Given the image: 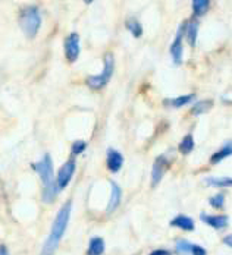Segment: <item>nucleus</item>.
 <instances>
[{"instance_id": "obj_1", "label": "nucleus", "mask_w": 232, "mask_h": 255, "mask_svg": "<svg viewBox=\"0 0 232 255\" xmlns=\"http://www.w3.org/2000/svg\"><path fill=\"white\" fill-rule=\"evenodd\" d=\"M71 211H72V203L66 201L60 207V210H59V213H57V216H56V219L52 224L50 233H49V236H47V239H46V242L41 248L40 255H53L56 252V249L59 248L60 240H62V238L66 232V227H68V223H69V219H71Z\"/></svg>"}, {"instance_id": "obj_2", "label": "nucleus", "mask_w": 232, "mask_h": 255, "mask_svg": "<svg viewBox=\"0 0 232 255\" xmlns=\"http://www.w3.org/2000/svg\"><path fill=\"white\" fill-rule=\"evenodd\" d=\"M33 167L43 182V194H41L43 201L46 204H52L59 195V188H57L54 173H53L52 157L49 154H44V157L38 163H34Z\"/></svg>"}, {"instance_id": "obj_3", "label": "nucleus", "mask_w": 232, "mask_h": 255, "mask_svg": "<svg viewBox=\"0 0 232 255\" xmlns=\"http://www.w3.org/2000/svg\"><path fill=\"white\" fill-rule=\"evenodd\" d=\"M19 25L28 38H34L41 27V14L37 6H27L21 11Z\"/></svg>"}, {"instance_id": "obj_4", "label": "nucleus", "mask_w": 232, "mask_h": 255, "mask_svg": "<svg viewBox=\"0 0 232 255\" xmlns=\"http://www.w3.org/2000/svg\"><path fill=\"white\" fill-rule=\"evenodd\" d=\"M113 70H115V57L112 53H106L105 54V66H103V70L99 73V75H91L87 78V85L93 90H100L103 87L109 84L112 75H113Z\"/></svg>"}, {"instance_id": "obj_5", "label": "nucleus", "mask_w": 232, "mask_h": 255, "mask_svg": "<svg viewBox=\"0 0 232 255\" xmlns=\"http://www.w3.org/2000/svg\"><path fill=\"white\" fill-rule=\"evenodd\" d=\"M169 166H171V161L166 157V154H161L156 157V160L153 163V169H151V185L153 187H156L163 179Z\"/></svg>"}, {"instance_id": "obj_6", "label": "nucleus", "mask_w": 232, "mask_h": 255, "mask_svg": "<svg viewBox=\"0 0 232 255\" xmlns=\"http://www.w3.org/2000/svg\"><path fill=\"white\" fill-rule=\"evenodd\" d=\"M65 49V57L68 62L73 63L76 62V59L80 57V51H81V46H80V35L78 33H71L63 44Z\"/></svg>"}, {"instance_id": "obj_7", "label": "nucleus", "mask_w": 232, "mask_h": 255, "mask_svg": "<svg viewBox=\"0 0 232 255\" xmlns=\"http://www.w3.org/2000/svg\"><path fill=\"white\" fill-rule=\"evenodd\" d=\"M185 30H187V22H182V25H179L178 33L175 35L174 43L169 47V53L172 56V60L175 65H181L182 63V56H184V46H182V40L185 35Z\"/></svg>"}, {"instance_id": "obj_8", "label": "nucleus", "mask_w": 232, "mask_h": 255, "mask_svg": "<svg viewBox=\"0 0 232 255\" xmlns=\"http://www.w3.org/2000/svg\"><path fill=\"white\" fill-rule=\"evenodd\" d=\"M75 169H76V163H75L73 158L68 160V161L59 169L57 178H56V184H57L59 191H60V189H65V188L69 185V182H71V179H72V176H73V173H75Z\"/></svg>"}, {"instance_id": "obj_9", "label": "nucleus", "mask_w": 232, "mask_h": 255, "mask_svg": "<svg viewBox=\"0 0 232 255\" xmlns=\"http://www.w3.org/2000/svg\"><path fill=\"white\" fill-rule=\"evenodd\" d=\"M110 189H112L110 191V200H109V204H107V208H106L107 214L116 211V208L119 207V204L122 201V189L115 181H110Z\"/></svg>"}, {"instance_id": "obj_10", "label": "nucleus", "mask_w": 232, "mask_h": 255, "mask_svg": "<svg viewBox=\"0 0 232 255\" xmlns=\"http://www.w3.org/2000/svg\"><path fill=\"white\" fill-rule=\"evenodd\" d=\"M106 155H107V169L110 170L112 173H118L119 169L124 164L122 154L118 150H115V148H109L107 153H106Z\"/></svg>"}, {"instance_id": "obj_11", "label": "nucleus", "mask_w": 232, "mask_h": 255, "mask_svg": "<svg viewBox=\"0 0 232 255\" xmlns=\"http://www.w3.org/2000/svg\"><path fill=\"white\" fill-rule=\"evenodd\" d=\"M200 219L206 224H209L212 229H216V230L226 227L228 226V221H229L228 216H210V214H206V213H201Z\"/></svg>"}, {"instance_id": "obj_12", "label": "nucleus", "mask_w": 232, "mask_h": 255, "mask_svg": "<svg viewBox=\"0 0 232 255\" xmlns=\"http://www.w3.org/2000/svg\"><path fill=\"white\" fill-rule=\"evenodd\" d=\"M171 226L172 227H178L181 230H185V232H193L194 230V220L185 214H179V216H175L172 220H171Z\"/></svg>"}, {"instance_id": "obj_13", "label": "nucleus", "mask_w": 232, "mask_h": 255, "mask_svg": "<svg viewBox=\"0 0 232 255\" xmlns=\"http://www.w3.org/2000/svg\"><path fill=\"white\" fill-rule=\"evenodd\" d=\"M194 99H196L194 94H185V96H179V97H174V99H165L163 104L166 107H171V109H181V107L187 106L188 103H191Z\"/></svg>"}, {"instance_id": "obj_14", "label": "nucleus", "mask_w": 232, "mask_h": 255, "mask_svg": "<svg viewBox=\"0 0 232 255\" xmlns=\"http://www.w3.org/2000/svg\"><path fill=\"white\" fill-rule=\"evenodd\" d=\"M105 252V240L100 236H94L90 239L89 248H87V255H102Z\"/></svg>"}, {"instance_id": "obj_15", "label": "nucleus", "mask_w": 232, "mask_h": 255, "mask_svg": "<svg viewBox=\"0 0 232 255\" xmlns=\"http://www.w3.org/2000/svg\"><path fill=\"white\" fill-rule=\"evenodd\" d=\"M198 22L197 21H193V22H187V30H185V35H187V40L190 43L191 47H196L197 44V35H198Z\"/></svg>"}, {"instance_id": "obj_16", "label": "nucleus", "mask_w": 232, "mask_h": 255, "mask_svg": "<svg viewBox=\"0 0 232 255\" xmlns=\"http://www.w3.org/2000/svg\"><path fill=\"white\" fill-rule=\"evenodd\" d=\"M212 107H213V100H209V99H206V100H200V102H197V103L193 106V109H191V115H194V116H200V115L207 113L209 110H212Z\"/></svg>"}, {"instance_id": "obj_17", "label": "nucleus", "mask_w": 232, "mask_h": 255, "mask_svg": "<svg viewBox=\"0 0 232 255\" xmlns=\"http://www.w3.org/2000/svg\"><path fill=\"white\" fill-rule=\"evenodd\" d=\"M231 154H232V145H231V142H228V144H225L217 153H214V154L210 157V163H212V164H217V163H220L222 160L228 158Z\"/></svg>"}, {"instance_id": "obj_18", "label": "nucleus", "mask_w": 232, "mask_h": 255, "mask_svg": "<svg viewBox=\"0 0 232 255\" xmlns=\"http://www.w3.org/2000/svg\"><path fill=\"white\" fill-rule=\"evenodd\" d=\"M191 6H193L194 17H203L210 8V2L209 0H193Z\"/></svg>"}, {"instance_id": "obj_19", "label": "nucleus", "mask_w": 232, "mask_h": 255, "mask_svg": "<svg viewBox=\"0 0 232 255\" xmlns=\"http://www.w3.org/2000/svg\"><path fill=\"white\" fill-rule=\"evenodd\" d=\"M204 184L209 187H214V188H228L232 185V179L231 178H207L204 179Z\"/></svg>"}, {"instance_id": "obj_20", "label": "nucleus", "mask_w": 232, "mask_h": 255, "mask_svg": "<svg viewBox=\"0 0 232 255\" xmlns=\"http://www.w3.org/2000/svg\"><path fill=\"white\" fill-rule=\"evenodd\" d=\"M193 150H194V138H193L191 134H188V135H185V136L182 138V141L179 142V151H181V154L188 155Z\"/></svg>"}, {"instance_id": "obj_21", "label": "nucleus", "mask_w": 232, "mask_h": 255, "mask_svg": "<svg viewBox=\"0 0 232 255\" xmlns=\"http://www.w3.org/2000/svg\"><path fill=\"white\" fill-rule=\"evenodd\" d=\"M126 28L129 30V33L135 37V38H140L143 35V27L141 24L137 21V19H129L126 21Z\"/></svg>"}, {"instance_id": "obj_22", "label": "nucleus", "mask_w": 232, "mask_h": 255, "mask_svg": "<svg viewBox=\"0 0 232 255\" xmlns=\"http://www.w3.org/2000/svg\"><path fill=\"white\" fill-rule=\"evenodd\" d=\"M209 204H210L213 208H216V210L223 208V204H225V195H223V194H216V195H213V197L209 200Z\"/></svg>"}, {"instance_id": "obj_23", "label": "nucleus", "mask_w": 232, "mask_h": 255, "mask_svg": "<svg viewBox=\"0 0 232 255\" xmlns=\"http://www.w3.org/2000/svg\"><path fill=\"white\" fill-rule=\"evenodd\" d=\"M190 248H191V243L185 239H179L177 243H175V251L178 254H190Z\"/></svg>"}, {"instance_id": "obj_24", "label": "nucleus", "mask_w": 232, "mask_h": 255, "mask_svg": "<svg viewBox=\"0 0 232 255\" xmlns=\"http://www.w3.org/2000/svg\"><path fill=\"white\" fill-rule=\"evenodd\" d=\"M86 148H87V142L86 141H75L72 144V155H78V154L84 153Z\"/></svg>"}, {"instance_id": "obj_25", "label": "nucleus", "mask_w": 232, "mask_h": 255, "mask_svg": "<svg viewBox=\"0 0 232 255\" xmlns=\"http://www.w3.org/2000/svg\"><path fill=\"white\" fill-rule=\"evenodd\" d=\"M190 254H191V255H207V251H206L203 246H200V245H193V243H191Z\"/></svg>"}, {"instance_id": "obj_26", "label": "nucleus", "mask_w": 232, "mask_h": 255, "mask_svg": "<svg viewBox=\"0 0 232 255\" xmlns=\"http://www.w3.org/2000/svg\"><path fill=\"white\" fill-rule=\"evenodd\" d=\"M150 255H171V251L168 249H154L150 252Z\"/></svg>"}, {"instance_id": "obj_27", "label": "nucleus", "mask_w": 232, "mask_h": 255, "mask_svg": "<svg viewBox=\"0 0 232 255\" xmlns=\"http://www.w3.org/2000/svg\"><path fill=\"white\" fill-rule=\"evenodd\" d=\"M0 255H11L9 254V249H8V246L6 245H0Z\"/></svg>"}, {"instance_id": "obj_28", "label": "nucleus", "mask_w": 232, "mask_h": 255, "mask_svg": "<svg viewBox=\"0 0 232 255\" xmlns=\"http://www.w3.org/2000/svg\"><path fill=\"white\" fill-rule=\"evenodd\" d=\"M231 239H232V236H231V235H228V236L223 239V243H225V245H228L229 248L232 246V242H231Z\"/></svg>"}]
</instances>
